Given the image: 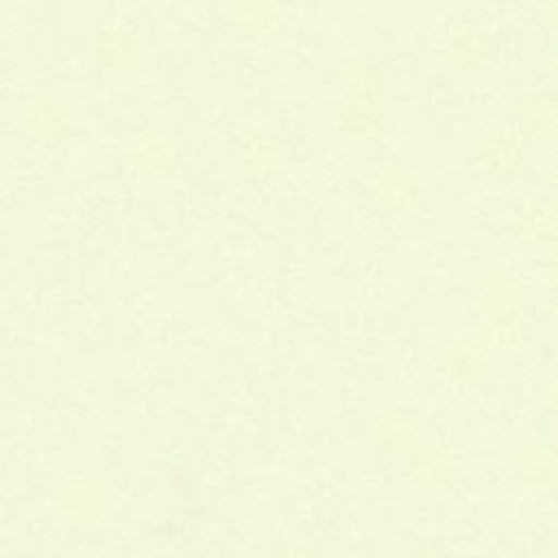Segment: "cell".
<instances>
[{"mask_svg": "<svg viewBox=\"0 0 558 558\" xmlns=\"http://www.w3.org/2000/svg\"><path fill=\"white\" fill-rule=\"evenodd\" d=\"M0 20H2V11H0Z\"/></svg>", "mask_w": 558, "mask_h": 558, "instance_id": "1", "label": "cell"}]
</instances>
